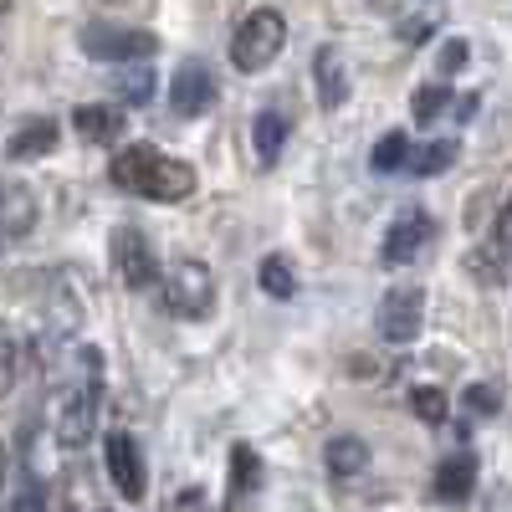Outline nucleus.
Returning a JSON list of instances; mask_svg holds the SVG:
<instances>
[{"label": "nucleus", "instance_id": "f257e3e1", "mask_svg": "<svg viewBox=\"0 0 512 512\" xmlns=\"http://www.w3.org/2000/svg\"><path fill=\"white\" fill-rule=\"evenodd\" d=\"M108 175L118 190L139 195V200H159V205H180L195 195V169L185 159H169L154 144H123L108 164Z\"/></svg>", "mask_w": 512, "mask_h": 512}, {"label": "nucleus", "instance_id": "f03ea898", "mask_svg": "<svg viewBox=\"0 0 512 512\" xmlns=\"http://www.w3.org/2000/svg\"><path fill=\"white\" fill-rule=\"evenodd\" d=\"M77 47L98 57V62H149L159 52V36L144 31V26H108V21H93L77 31Z\"/></svg>", "mask_w": 512, "mask_h": 512}, {"label": "nucleus", "instance_id": "7ed1b4c3", "mask_svg": "<svg viewBox=\"0 0 512 512\" xmlns=\"http://www.w3.org/2000/svg\"><path fill=\"white\" fill-rule=\"evenodd\" d=\"M282 47H287V21H282V11H251V16L236 26V36H231V62H236V72H262Z\"/></svg>", "mask_w": 512, "mask_h": 512}, {"label": "nucleus", "instance_id": "20e7f679", "mask_svg": "<svg viewBox=\"0 0 512 512\" xmlns=\"http://www.w3.org/2000/svg\"><path fill=\"white\" fill-rule=\"evenodd\" d=\"M210 308H216V277H210V267H200V262H175V267L164 272V313L195 323V318H205Z\"/></svg>", "mask_w": 512, "mask_h": 512}, {"label": "nucleus", "instance_id": "39448f33", "mask_svg": "<svg viewBox=\"0 0 512 512\" xmlns=\"http://www.w3.org/2000/svg\"><path fill=\"white\" fill-rule=\"evenodd\" d=\"M98 410H103V384H98V374H93V379H82L77 390L62 400V415H57V441H62L67 451L88 446V436L98 431Z\"/></svg>", "mask_w": 512, "mask_h": 512}, {"label": "nucleus", "instance_id": "423d86ee", "mask_svg": "<svg viewBox=\"0 0 512 512\" xmlns=\"http://www.w3.org/2000/svg\"><path fill=\"white\" fill-rule=\"evenodd\" d=\"M113 272H118V282L128 292H144V287L159 282V262H154V251H149L139 226H118L113 231Z\"/></svg>", "mask_w": 512, "mask_h": 512}, {"label": "nucleus", "instance_id": "0eeeda50", "mask_svg": "<svg viewBox=\"0 0 512 512\" xmlns=\"http://www.w3.org/2000/svg\"><path fill=\"white\" fill-rule=\"evenodd\" d=\"M425 328V292L420 287H395L379 303V338L384 344H415Z\"/></svg>", "mask_w": 512, "mask_h": 512}, {"label": "nucleus", "instance_id": "6e6552de", "mask_svg": "<svg viewBox=\"0 0 512 512\" xmlns=\"http://www.w3.org/2000/svg\"><path fill=\"white\" fill-rule=\"evenodd\" d=\"M103 451H108V477H113V487H118L128 502H139V497L149 492V472H144V451H139V441L128 436V431H113Z\"/></svg>", "mask_w": 512, "mask_h": 512}, {"label": "nucleus", "instance_id": "1a4fd4ad", "mask_svg": "<svg viewBox=\"0 0 512 512\" xmlns=\"http://www.w3.org/2000/svg\"><path fill=\"white\" fill-rule=\"evenodd\" d=\"M431 236H436V221L425 216V210H405V216L384 231V246H379V256L390 267H405V262H415V256L431 246Z\"/></svg>", "mask_w": 512, "mask_h": 512}, {"label": "nucleus", "instance_id": "9d476101", "mask_svg": "<svg viewBox=\"0 0 512 512\" xmlns=\"http://www.w3.org/2000/svg\"><path fill=\"white\" fill-rule=\"evenodd\" d=\"M210 103H216V77H210L205 62H180V72L169 77V108L180 118H200Z\"/></svg>", "mask_w": 512, "mask_h": 512}, {"label": "nucleus", "instance_id": "9b49d317", "mask_svg": "<svg viewBox=\"0 0 512 512\" xmlns=\"http://www.w3.org/2000/svg\"><path fill=\"white\" fill-rule=\"evenodd\" d=\"M287 139H292V118L282 113V108H262L251 118V149H256V164H277L282 159V149H287Z\"/></svg>", "mask_w": 512, "mask_h": 512}, {"label": "nucleus", "instance_id": "f8f14e48", "mask_svg": "<svg viewBox=\"0 0 512 512\" xmlns=\"http://www.w3.org/2000/svg\"><path fill=\"white\" fill-rule=\"evenodd\" d=\"M72 128H77L82 144H118L123 128H128V113H118V108H108V103H82V108L72 113Z\"/></svg>", "mask_w": 512, "mask_h": 512}, {"label": "nucleus", "instance_id": "ddd939ff", "mask_svg": "<svg viewBox=\"0 0 512 512\" xmlns=\"http://www.w3.org/2000/svg\"><path fill=\"white\" fill-rule=\"evenodd\" d=\"M477 492V456L472 451H456L436 466V497L441 502H466Z\"/></svg>", "mask_w": 512, "mask_h": 512}, {"label": "nucleus", "instance_id": "4468645a", "mask_svg": "<svg viewBox=\"0 0 512 512\" xmlns=\"http://www.w3.org/2000/svg\"><path fill=\"white\" fill-rule=\"evenodd\" d=\"M36 226V195L26 185H0V236L6 241H21L26 231Z\"/></svg>", "mask_w": 512, "mask_h": 512}, {"label": "nucleus", "instance_id": "2eb2a0df", "mask_svg": "<svg viewBox=\"0 0 512 512\" xmlns=\"http://www.w3.org/2000/svg\"><path fill=\"white\" fill-rule=\"evenodd\" d=\"M313 77H318V103L333 113L338 103L349 98V77H344V57H338L333 47H318L313 57Z\"/></svg>", "mask_w": 512, "mask_h": 512}, {"label": "nucleus", "instance_id": "dca6fc26", "mask_svg": "<svg viewBox=\"0 0 512 512\" xmlns=\"http://www.w3.org/2000/svg\"><path fill=\"white\" fill-rule=\"evenodd\" d=\"M256 487H262V456L251 446H231V487H226L231 507H241Z\"/></svg>", "mask_w": 512, "mask_h": 512}, {"label": "nucleus", "instance_id": "f3484780", "mask_svg": "<svg viewBox=\"0 0 512 512\" xmlns=\"http://www.w3.org/2000/svg\"><path fill=\"white\" fill-rule=\"evenodd\" d=\"M57 139H62V128L52 123V118H36V123H26L21 134L11 139V159H41V154H52L57 149Z\"/></svg>", "mask_w": 512, "mask_h": 512}, {"label": "nucleus", "instance_id": "a211bd4d", "mask_svg": "<svg viewBox=\"0 0 512 512\" xmlns=\"http://www.w3.org/2000/svg\"><path fill=\"white\" fill-rule=\"evenodd\" d=\"M323 461H328V472L333 477H359L364 466H369V446L359 436H333L323 446Z\"/></svg>", "mask_w": 512, "mask_h": 512}, {"label": "nucleus", "instance_id": "6ab92c4d", "mask_svg": "<svg viewBox=\"0 0 512 512\" xmlns=\"http://www.w3.org/2000/svg\"><path fill=\"white\" fill-rule=\"evenodd\" d=\"M456 139H431L425 149H410V159H405V169L415 180H431V175H446V169L456 164Z\"/></svg>", "mask_w": 512, "mask_h": 512}, {"label": "nucleus", "instance_id": "aec40b11", "mask_svg": "<svg viewBox=\"0 0 512 512\" xmlns=\"http://www.w3.org/2000/svg\"><path fill=\"white\" fill-rule=\"evenodd\" d=\"M256 277H262V292H267V297H292V292H297V267H292V256H282V251L262 256Z\"/></svg>", "mask_w": 512, "mask_h": 512}, {"label": "nucleus", "instance_id": "412c9836", "mask_svg": "<svg viewBox=\"0 0 512 512\" xmlns=\"http://www.w3.org/2000/svg\"><path fill=\"white\" fill-rule=\"evenodd\" d=\"M405 159H410V139L405 134H384L374 144V154H369V169L374 175H395V169H405Z\"/></svg>", "mask_w": 512, "mask_h": 512}, {"label": "nucleus", "instance_id": "4be33fe9", "mask_svg": "<svg viewBox=\"0 0 512 512\" xmlns=\"http://www.w3.org/2000/svg\"><path fill=\"white\" fill-rule=\"evenodd\" d=\"M410 410H415L425 425H441V420L451 415V405H446V390H436V384H420V390H410Z\"/></svg>", "mask_w": 512, "mask_h": 512}, {"label": "nucleus", "instance_id": "5701e85b", "mask_svg": "<svg viewBox=\"0 0 512 512\" xmlns=\"http://www.w3.org/2000/svg\"><path fill=\"white\" fill-rule=\"evenodd\" d=\"M441 108H451V88H420L415 98H410V113L420 118V123H431V118H441Z\"/></svg>", "mask_w": 512, "mask_h": 512}, {"label": "nucleus", "instance_id": "b1692460", "mask_svg": "<svg viewBox=\"0 0 512 512\" xmlns=\"http://www.w3.org/2000/svg\"><path fill=\"white\" fill-rule=\"evenodd\" d=\"M113 93L123 98V103H149V93H154V77L149 72H123V77H113Z\"/></svg>", "mask_w": 512, "mask_h": 512}, {"label": "nucleus", "instance_id": "393cba45", "mask_svg": "<svg viewBox=\"0 0 512 512\" xmlns=\"http://www.w3.org/2000/svg\"><path fill=\"white\" fill-rule=\"evenodd\" d=\"M11 384H16V338L0 333V395H11Z\"/></svg>", "mask_w": 512, "mask_h": 512}, {"label": "nucleus", "instance_id": "a878e982", "mask_svg": "<svg viewBox=\"0 0 512 512\" xmlns=\"http://www.w3.org/2000/svg\"><path fill=\"white\" fill-rule=\"evenodd\" d=\"M6 512H47V492H41V482H26V487L11 497Z\"/></svg>", "mask_w": 512, "mask_h": 512}, {"label": "nucleus", "instance_id": "bb28decb", "mask_svg": "<svg viewBox=\"0 0 512 512\" xmlns=\"http://www.w3.org/2000/svg\"><path fill=\"white\" fill-rule=\"evenodd\" d=\"M492 251L502 256V251H512V195H507V205L497 210V226H492Z\"/></svg>", "mask_w": 512, "mask_h": 512}, {"label": "nucleus", "instance_id": "cd10ccee", "mask_svg": "<svg viewBox=\"0 0 512 512\" xmlns=\"http://www.w3.org/2000/svg\"><path fill=\"white\" fill-rule=\"evenodd\" d=\"M466 405H472L477 415H497V390L492 384H472V390H466Z\"/></svg>", "mask_w": 512, "mask_h": 512}, {"label": "nucleus", "instance_id": "c85d7f7f", "mask_svg": "<svg viewBox=\"0 0 512 512\" xmlns=\"http://www.w3.org/2000/svg\"><path fill=\"white\" fill-rule=\"evenodd\" d=\"M461 62H466V41H451V47L441 52V67L451 72V67H461Z\"/></svg>", "mask_w": 512, "mask_h": 512}, {"label": "nucleus", "instance_id": "c756f323", "mask_svg": "<svg viewBox=\"0 0 512 512\" xmlns=\"http://www.w3.org/2000/svg\"><path fill=\"white\" fill-rule=\"evenodd\" d=\"M0 487H6V446H0Z\"/></svg>", "mask_w": 512, "mask_h": 512}]
</instances>
